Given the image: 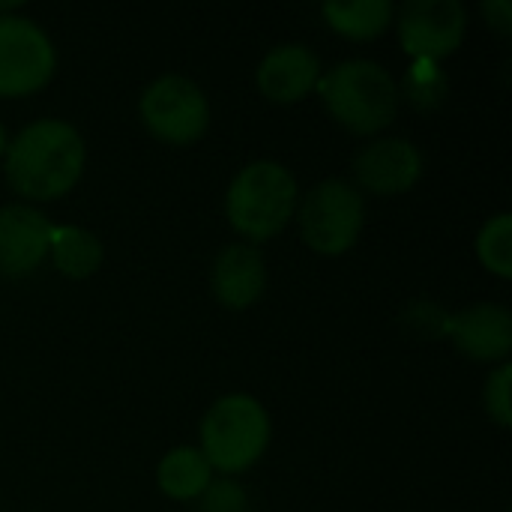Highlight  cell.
Returning a JSON list of instances; mask_svg holds the SVG:
<instances>
[{
	"label": "cell",
	"mask_w": 512,
	"mask_h": 512,
	"mask_svg": "<svg viewBox=\"0 0 512 512\" xmlns=\"http://www.w3.org/2000/svg\"><path fill=\"white\" fill-rule=\"evenodd\" d=\"M477 258L480 264L501 276H512V216L510 213H495L477 234Z\"/></svg>",
	"instance_id": "obj_17"
},
{
	"label": "cell",
	"mask_w": 512,
	"mask_h": 512,
	"mask_svg": "<svg viewBox=\"0 0 512 512\" xmlns=\"http://www.w3.org/2000/svg\"><path fill=\"white\" fill-rule=\"evenodd\" d=\"M354 177L360 192L402 195L423 177V153L408 138H378L354 156Z\"/></svg>",
	"instance_id": "obj_9"
},
{
	"label": "cell",
	"mask_w": 512,
	"mask_h": 512,
	"mask_svg": "<svg viewBox=\"0 0 512 512\" xmlns=\"http://www.w3.org/2000/svg\"><path fill=\"white\" fill-rule=\"evenodd\" d=\"M402 90H405V96H408L411 105H417V108H435V105H441L447 99L450 81H447L444 69L435 60H414L411 69H408V75H405Z\"/></svg>",
	"instance_id": "obj_18"
},
{
	"label": "cell",
	"mask_w": 512,
	"mask_h": 512,
	"mask_svg": "<svg viewBox=\"0 0 512 512\" xmlns=\"http://www.w3.org/2000/svg\"><path fill=\"white\" fill-rule=\"evenodd\" d=\"M483 15L489 18V24H495L501 33L512 30V3L510 0H486L483 3Z\"/></svg>",
	"instance_id": "obj_21"
},
{
	"label": "cell",
	"mask_w": 512,
	"mask_h": 512,
	"mask_svg": "<svg viewBox=\"0 0 512 512\" xmlns=\"http://www.w3.org/2000/svg\"><path fill=\"white\" fill-rule=\"evenodd\" d=\"M156 483L171 501H198L213 483V468L198 447H174L159 459Z\"/></svg>",
	"instance_id": "obj_14"
},
{
	"label": "cell",
	"mask_w": 512,
	"mask_h": 512,
	"mask_svg": "<svg viewBox=\"0 0 512 512\" xmlns=\"http://www.w3.org/2000/svg\"><path fill=\"white\" fill-rule=\"evenodd\" d=\"M210 282L225 309H249L267 288V261L252 243H228L213 261Z\"/></svg>",
	"instance_id": "obj_13"
},
{
	"label": "cell",
	"mask_w": 512,
	"mask_h": 512,
	"mask_svg": "<svg viewBox=\"0 0 512 512\" xmlns=\"http://www.w3.org/2000/svg\"><path fill=\"white\" fill-rule=\"evenodd\" d=\"M51 222L30 204L0 207V276L21 279L48 258Z\"/></svg>",
	"instance_id": "obj_10"
},
{
	"label": "cell",
	"mask_w": 512,
	"mask_h": 512,
	"mask_svg": "<svg viewBox=\"0 0 512 512\" xmlns=\"http://www.w3.org/2000/svg\"><path fill=\"white\" fill-rule=\"evenodd\" d=\"M324 21L348 39H375L393 24V3L390 0H327L321 6Z\"/></svg>",
	"instance_id": "obj_16"
},
{
	"label": "cell",
	"mask_w": 512,
	"mask_h": 512,
	"mask_svg": "<svg viewBox=\"0 0 512 512\" xmlns=\"http://www.w3.org/2000/svg\"><path fill=\"white\" fill-rule=\"evenodd\" d=\"M447 336L477 363H507L512 351V315L504 303H474L450 315Z\"/></svg>",
	"instance_id": "obj_11"
},
{
	"label": "cell",
	"mask_w": 512,
	"mask_h": 512,
	"mask_svg": "<svg viewBox=\"0 0 512 512\" xmlns=\"http://www.w3.org/2000/svg\"><path fill=\"white\" fill-rule=\"evenodd\" d=\"M294 216L300 222V237L309 249L321 255H342L360 240L366 222V201L354 183L327 177L297 201Z\"/></svg>",
	"instance_id": "obj_5"
},
{
	"label": "cell",
	"mask_w": 512,
	"mask_h": 512,
	"mask_svg": "<svg viewBox=\"0 0 512 512\" xmlns=\"http://www.w3.org/2000/svg\"><path fill=\"white\" fill-rule=\"evenodd\" d=\"M393 18L399 42L414 60L441 63L468 33V12L459 0H408Z\"/></svg>",
	"instance_id": "obj_8"
},
{
	"label": "cell",
	"mask_w": 512,
	"mask_h": 512,
	"mask_svg": "<svg viewBox=\"0 0 512 512\" xmlns=\"http://www.w3.org/2000/svg\"><path fill=\"white\" fill-rule=\"evenodd\" d=\"M201 510L204 512H246V495L237 483L231 480H219L210 483L207 492L201 495Z\"/></svg>",
	"instance_id": "obj_20"
},
{
	"label": "cell",
	"mask_w": 512,
	"mask_h": 512,
	"mask_svg": "<svg viewBox=\"0 0 512 512\" xmlns=\"http://www.w3.org/2000/svg\"><path fill=\"white\" fill-rule=\"evenodd\" d=\"M6 183L24 201H54L75 189L87 165L81 132L69 120L42 117L6 144Z\"/></svg>",
	"instance_id": "obj_1"
},
{
	"label": "cell",
	"mask_w": 512,
	"mask_h": 512,
	"mask_svg": "<svg viewBox=\"0 0 512 512\" xmlns=\"http://www.w3.org/2000/svg\"><path fill=\"white\" fill-rule=\"evenodd\" d=\"M258 87L273 102H300L321 81V57L303 42H282L258 63Z\"/></svg>",
	"instance_id": "obj_12"
},
{
	"label": "cell",
	"mask_w": 512,
	"mask_h": 512,
	"mask_svg": "<svg viewBox=\"0 0 512 512\" xmlns=\"http://www.w3.org/2000/svg\"><path fill=\"white\" fill-rule=\"evenodd\" d=\"M6 144H9V138H6V126L0 123V156L6 153Z\"/></svg>",
	"instance_id": "obj_22"
},
{
	"label": "cell",
	"mask_w": 512,
	"mask_h": 512,
	"mask_svg": "<svg viewBox=\"0 0 512 512\" xmlns=\"http://www.w3.org/2000/svg\"><path fill=\"white\" fill-rule=\"evenodd\" d=\"M57 48L51 36L24 15H0V99L30 96L51 81Z\"/></svg>",
	"instance_id": "obj_7"
},
{
	"label": "cell",
	"mask_w": 512,
	"mask_h": 512,
	"mask_svg": "<svg viewBox=\"0 0 512 512\" xmlns=\"http://www.w3.org/2000/svg\"><path fill=\"white\" fill-rule=\"evenodd\" d=\"M297 201L300 189L291 168L276 159H255L234 174L225 192V216L231 228L255 246L288 228Z\"/></svg>",
	"instance_id": "obj_2"
},
{
	"label": "cell",
	"mask_w": 512,
	"mask_h": 512,
	"mask_svg": "<svg viewBox=\"0 0 512 512\" xmlns=\"http://www.w3.org/2000/svg\"><path fill=\"white\" fill-rule=\"evenodd\" d=\"M48 255L63 276L87 279L102 267L105 246L93 231H87L81 225H57V228H51Z\"/></svg>",
	"instance_id": "obj_15"
},
{
	"label": "cell",
	"mask_w": 512,
	"mask_h": 512,
	"mask_svg": "<svg viewBox=\"0 0 512 512\" xmlns=\"http://www.w3.org/2000/svg\"><path fill=\"white\" fill-rule=\"evenodd\" d=\"M327 111L354 135H375L399 114V84L375 60L351 57L321 75L315 87Z\"/></svg>",
	"instance_id": "obj_3"
},
{
	"label": "cell",
	"mask_w": 512,
	"mask_h": 512,
	"mask_svg": "<svg viewBox=\"0 0 512 512\" xmlns=\"http://www.w3.org/2000/svg\"><path fill=\"white\" fill-rule=\"evenodd\" d=\"M512 366L510 363H501L489 381H486V390H483V402H486V414L501 426V429H510L512 426Z\"/></svg>",
	"instance_id": "obj_19"
},
{
	"label": "cell",
	"mask_w": 512,
	"mask_h": 512,
	"mask_svg": "<svg viewBox=\"0 0 512 512\" xmlns=\"http://www.w3.org/2000/svg\"><path fill=\"white\" fill-rule=\"evenodd\" d=\"M201 456L213 471L243 474L270 447V414L249 393H228L216 399L201 417Z\"/></svg>",
	"instance_id": "obj_4"
},
{
	"label": "cell",
	"mask_w": 512,
	"mask_h": 512,
	"mask_svg": "<svg viewBox=\"0 0 512 512\" xmlns=\"http://www.w3.org/2000/svg\"><path fill=\"white\" fill-rule=\"evenodd\" d=\"M138 111L153 138L177 147L195 144L210 126V102L204 90L177 72L153 78L141 93Z\"/></svg>",
	"instance_id": "obj_6"
}]
</instances>
